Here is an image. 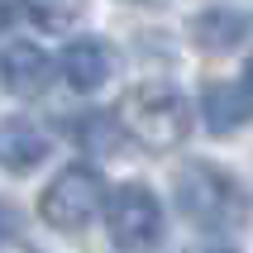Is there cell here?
<instances>
[{
  "label": "cell",
  "mask_w": 253,
  "mask_h": 253,
  "mask_svg": "<svg viewBox=\"0 0 253 253\" xmlns=\"http://www.w3.org/2000/svg\"><path fill=\"white\" fill-rule=\"evenodd\" d=\"M24 14L48 34H62L86 14V0H24Z\"/></svg>",
  "instance_id": "30bf717a"
},
{
  "label": "cell",
  "mask_w": 253,
  "mask_h": 253,
  "mask_svg": "<svg viewBox=\"0 0 253 253\" xmlns=\"http://www.w3.org/2000/svg\"><path fill=\"white\" fill-rule=\"evenodd\" d=\"M100 206H105L110 239L120 244V249L139 253V249H153V244H158V234H163V206H158V196L143 182L115 186L110 201H100Z\"/></svg>",
  "instance_id": "277c9868"
},
{
  "label": "cell",
  "mask_w": 253,
  "mask_h": 253,
  "mask_svg": "<svg viewBox=\"0 0 253 253\" xmlns=\"http://www.w3.org/2000/svg\"><path fill=\"white\" fill-rule=\"evenodd\" d=\"M177 206L201 229H234L249 220V191L215 163H186L177 172Z\"/></svg>",
  "instance_id": "7a4b0ae2"
},
{
  "label": "cell",
  "mask_w": 253,
  "mask_h": 253,
  "mask_svg": "<svg viewBox=\"0 0 253 253\" xmlns=\"http://www.w3.org/2000/svg\"><path fill=\"white\" fill-rule=\"evenodd\" d=\"M62 77L72 91H96L110 77V48L100 39H77L62 48Z\"/></svg>",
  "instance_id": "52a82bcc"
},
{
  "label": "cell",
  "mask_w": 253,
  "mask_h": 253,
  "mask_svg": "<svg viewBox=\"0 0 253 253\" xmlns=\"http://www.w3.org/2000/svg\"><path fill=\"white\" fill-rule=\"evenodd\" d=\"M186 253H239V249H229V244H191Z\"/></svg>",
  "instance_id": "4fadbf2b"
},
{
  "label": "cell",
  "mask_w": 253,
  "mask_h": 253,
  "mask_svg": "<svg viewBox=\"0 0 253 253\" xmlns=\"http://www.w3.org/2000/svg\"><path fill=\"white\" fill-rule=\"evenodd\" d=\"M239 91H244V105L253 110V57H249V67H244V86Z\"/></svg>",
  "instance_id": "7c38bea8"
},
{
  "label": "cell",
  "mask_w": 253,
  "mask_h": 253,
  "mask_svg": "<svg viewBox=\"0 0 253 253\" xmlns=\"http://www.w3.org/2000/svg\"><path fill=\"white\" fill-rule=\"evenodd\" d=\"M201 105H206V125H211V134H234L239 120L249 115L244 91H239V86H225V82H211V86H206Z\"/></svg>",
  "instance_id": "9c48e42d"
},
{
  "label": "cell",
  "mask_w": 253,
  "mask_h": 253,
  "mask_svg": "<svg viewBox=\"0 0 253 253\" xmlns=\"http://www.w3.org/2000/svg\"><path fill=\"white\" fill-rule=\"evenodd\" d=\"M0 72H5V86H10L14 96H43L48 82H53V62H48L34 43H14V48H5Z\"/></svg>",
  "instance_id": "8992f818"
},
{
  "label": "cell",
  "mask_w": 253,
  "mask_h": 253,
  "mask_svg": "<svg viewBox=\"0 0 253 253\" xmlns=\"http://www.w3.org/2000/svg\"><path fill=\"white\" fill-rule=\"evenodd\" d=\"M48 158V134L34 120H5L0 125V168L5 172H34Z\"/></svg>",
  "instance_id": "5b68a950"
},
{
  "label": "cell",
  "mask_w": 253,
  "mask_h": 253,
  "mask_svg": "<svg viewBox=\"0 0 253 253\" xmlns=\"http://www.w3.org/2000/svg\"><path fill=\"white\" fill-rule=\"evenodd\" d=\"M72 134H77V143L91 148V153H110L115 143H120V120H115V115H100V110H86V115H77Z\"/></svg>",
  "instance_id": "8fae6325"
},
{
  "label": "cell",
  "mask_w": 253,
  "mask_h": 253,
  "mask_svg": "<svg viewBox=\"0 0 253 253\" xmlns=\"http://www.w3.org/2000/svg\"><path fill=\"white\" fill-rule=\"evenodd\" d=\"M100 201H105V182H100L96 168H86V163H72L62 168L48 182V191L39 196V215L48 220L53 229H82L96 220Z\"/></svg>",
  "instance_id": "3957f363"
},
{
  "label": "cell",
  "mask_w": 253,
  "mask_h": 253,
  "mask_svg": "<svg viewBox=\"0 0 253 253\" xmlns=\"http://www.w3.org/2000/svg\"><path fill=\"white\" fill-rule=\"evenodd\" d=\"M5 19H10V0H0V29H5Z\"/></svg>",
  "instance_id": "5bb4252c"
},
{
  "label": "cell",
  "mask_w": 253,
  "mask_h": 253,
  "mask_svg": "<svg viewBox=\"0 0 253 253\" xmlns=\"http://www.w3.org/2000/svg\"><path fill=\"white\" fill-rule=\"evenodd\" d=\"M253 19L244 10H229V5H211V10H201L196 19H191V39H196V48H211V53H225V48H234L239 39H249Z\"/></svg>",
  "instance_id": "ba28073f"
},
{
  "label": "cell",
  "mask_w": 253,
  "mask_h": 253,
  "mask_svg": "<svg viewBox=\"0 0 253 253\" xmlns=\"http://www.w3.org/2000/svg\"><path fill=\"white\" fill-rule=\"evenodd\" d=\"M120 129L125 134H134V139L143 143V148H153V153H168V148H177V143L191 134V105H186V96H177L172 86L163 82H143L134 86L125 100H120Z\"/></svg>",
  "instance_id": "6da1fadb"
}]
</instances>
